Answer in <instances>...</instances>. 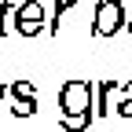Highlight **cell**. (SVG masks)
<instances>
[{
  "mask_svg": "<svg viewBox=\"0 0 132 132\" xmlns=\"http://www.w3.org/2000/svg\"><path fill=\"white\" fill-rule=\"evenodd\" d=\"M128 29H132V22H128Z\"/></svg>",
  "mask_w": 132,
  "mask_h": 132,
  "instance_id": "obj_4",
  "label": "cell"
},
{
  "mask_svg": "<svg viewBox=\"0 0 132 132\" xmlns=\"http://www.w3.org/2000/svg\"><path fill=\"white\" fill-rule=\"evenodd\" d=\"M15 26H19V33H37V29H40V4H26V7H19Z\"/></svg>",
  "mask_w": 132,
  "mask_h": 132,
  "instance_id": "obj_3",
  "label": "cell"
},
{
  "mask_svg": "<svg viewBox=\"0 0 132 132\" xmlns=\"http://www.w3.org/2000/svg\"><path fill=\"white\" fill-rule=\"evenodd\" d=\"M62 106H66V128H85L92 121V85H81V81H73V85L62 88Z\"/></svg>",
  "mask_w": 132,
  "mask_h": 132,
  "instance_id": "obj_1",
  "label": "cell"
},
{
  "mask_svg": "<svg viewBox=\"0 0 132 132\" xmlns=\"http://www.w3.org/2000/svg\"><path fill=\"white\" fill-rule=\"evenodd\" d=\"M125 26V11L118 0H99V11H95V33L99 37H110Z\"/></svg>",
  "mask_w": 132,
  "mask_h": 132,
  "instance_id": "obj_2",
  "label": "cell"
}]
</instances>
